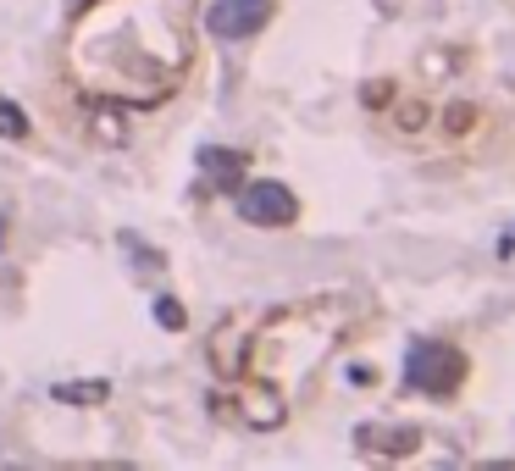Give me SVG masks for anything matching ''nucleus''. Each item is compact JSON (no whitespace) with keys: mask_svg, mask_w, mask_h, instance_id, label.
<instances>
[{"mask_svg":"<svg viewBox=\"0 0 515 471\" xmlns=\"http://www.w3.org/2000/svg\"><path fill=\"white\" fill-rule=\"evenodd\" d=\"M200 167H205V172H216L211 183H222V189H239L244 156H228V150H200Z\"/></svg>","mask_w":515,"mask_h":471,"instance_id":"5","label":"nucleus"},{"mask_svg":"<svg viewBox=\"0 0 515 471\" xmlns=\"http://www.w3.org/2000/svg\"><path fill=\"white\" fill-rule=\"evenodd\" d=\"M460 372H466V361H460V355L449 350V344L421 339V344H410V355H405V383L416 388V394H427V399L455 394Z\"/></svg>","mask_w":515,"mask_h":471,"instance_id":"1","label":"nucleus"},{"mask_svg":"<svg viewBox=\"0 0 515 471\" xmlns=\"http://www.w3.org/2000/svg\"><path fill=\"white\" fill-rule=\"evenodd\" d=\"M272 23V0H211V12H205V28L216 39H250Z\"/></svg>","mask_w":515,"mask_h":471,"instance_id":"3","label":"nucleus"},{"mask_svg":"<svg viewBox=\"0 0 515 471\" xmlns=\"http://www.w3.org/2000/svg\"><path fill=\"white\" fill-rule=\"evenodd\" d=\"M0 139H28V111L0 100Z\"/></svg>","mask_w":515,"mask_h":471,"instance_id":"7","label":"nucleus"},{"mask_svg":"<svg viewBox=\"0 0 515 471\" xmlns=\"http://www.w3.org/2000/svg\"><path fill=\"white\" fill-rule=\"evenodd\" d=\"M355 444H360V449H372V455H410V449L421 444V433H416V427L366 422V427H355Z\"/></svg>","mask_w":515,"mask_h":471,"instance_id":"4","label":"nucleus"},{"mask_svg":"<svg viewBox=\"0 0 515 471\" xmlns=\"http://www.w3.org/2000/svg\"><path fill=\"white\" fill-rule=\"evenodd\" d=\"M122 250H128V255H139V266H144V272H161V266H167V255H161V250H150V244H139V233H122Z\"/></svg>","mask_w":515,"mask_h":471,"instance_id":"8","label":"nucleus"},{"mask_svg":"<svg viewBox=\"0 0 515 471\" xmlns=\"http://www.w3.org/2000/svg\"><path fill=\"white\" fill-rule=\"evenodd\" d=\"M239 217L250 228H294L300 222V200H294V189H283L272 178L239 183Z\"/></svg>","mask_w":515,"mask_h":471,"instance_id":"2","label":"nucleus"},{"mask_svg":"<svg viewBox=\"0 0 515 471\" xmlns=\"http://www.w3.org/2000/svg\"><path fill=\"white\" fill-rule=\"evenodd\" d=\"M106 394V383H56V399H67V405H100Z\"/></svg>","mask_w":515,"mask_h":471,"instance_id":"6","label":"nucleus"},{"mask_svg":"<svg viewBox=\"0 0 515 471\" xmlns=\"http://www.w3.org/2000/svg\"><path fill=\"white\" fill-rule=\"evenodd\" d=\"M156 322L167 327V333H178V327L189 322V316H183V305H178V300H156Z\"/></svg>","mask_w":515,"mask_h":471,"instance_id":"9","label":"nucleus"}]
</instances>
